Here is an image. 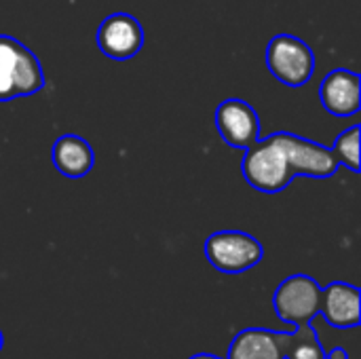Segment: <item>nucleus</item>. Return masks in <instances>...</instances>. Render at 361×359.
Returning <instances> with one entry per match:
<instances>
[{
	"mask_svg": "<svg viewBox=\"0 0 361 359\" xmlns=\"http://www.w3.org/2000/svg\"><path fill=\"white\" fill-rule=\"evenodd\" d=\"M44 87L38 57L13 36L0 34V102L27 97Z\"/></svg>",
	"mask_w": 361,
	"mask_h": 359,
	"instance_id": "obj_1",
	"label": "nucleus"
},
{
	"mask_svg": "<svg viewBox=\"0 0 361 359\" xmlns=\"http://www.w3.org/2000/svg\"><path fill=\"white\" fill-rule=\"evenodd\" d=\"M241 171L247 184L260 193H281L294 180L275 133L245 148Z\"/></svg>",
	"mask_w": 361,
	"mask_h": 359,
	"instance_id": "obj_2",
	"label": "nucleus"
},
{
	"mask_svg": "<svg viewBox=\"0 0 361 359\" xmlns=\"http://www.w3.org/2000/svg\"><path fill=\"white\" fill-rule=\"evenodd\" d=\"M203 252L209 264L226 275L245 273L264 258L262 243L243 231H220L209 235L205 239Z\"/></svg>",
	"mask_w": 361,
	"mask_h": 359,
	"instance_id": "obj_3",
	"label": "nucleus"
},
{
	"mask_svg": "<svg viewBox=\"0 0 361 359\" xmlns=\"http://www.w3.org/2000/svg\"><path fill=\"white\" fill-rule=\"evenodd\" d=\"M271 74L288 87H302L315 72V53L298 36L277 34L267 47Z\"/></svg>",
	"mask_w": 361,
	"mask_h": 359,
	"instance_id": "obj_4",
	"label": "nucleus"
},
{
	"mask_svg": "<svg viewBox=\"0 0 361 359\" xmlns=\"http://www.w3.org/2000/svg\"><path fill=\"white\" fill-rule=\"evenodd\" d=\"M322 288L309 275H292L279 284L273 294V309L277 317L290 326L313 324L319 315Z\"/></svg>",
	"mask_w": 361,
	"mask_h": 359,
	"instance_id": "obj_5",
	"label": "nucleus"
},
{
	"mask_svg": "<svg viewBox=\"0 0 361 359\" xmlns=\"http://www.w3.org/2000/svg\"><path fill=\"white\" fill-rule=\"evenodd\" d=\"M277 142L281 144L292 176H307V178H330L338 169V159L332 148H326L317 142L305 140L294 133L279 131L275 133Z\"/></svg>",
	"mask_w": 361,
	"mask_h": 359,
	"instance_id": "obj_6",
	"label": "nucleus"
},
{
	"mask_svg": "<svg viewBox=\"0 0 361 359\" xmlns=\"http://www.w3.org/2000/svg\"><path fill=\"white\" fill-rule=\"evenodd\" d=\"M97 47L110 59H131L144 47V28L129 13H114L106 17L97 30Z\"/></svg>",
	"mask_w": 361,
	"mask_h": 359,
	"instance_id": "obj_7",
	"label": "nucleus"
},
{
	"mask_svg": "<svg viewBox=\"0 0 361 359\" xmlns=\"http://www.w3.org/2000/svg\"><path fill=\"white\" fill-rule=\"evenodd\" d=\"M216 127L220 138L233 148H250L260 140V118L243 99H224L216 110Z\"/></svg>",
	"mask_w": 361,
	"mask_h": 359,
	"instance_id": "obj_8",
	"label": "nucleus"
},
{
	"mask_svg": "<svg viewBox=\"0 0 361 359\" xmlns=\"http://www.w3.org/2000/svg\"><path fill=\"white\" fill-rule=\"evenodd\" d=\"M360 300V288L345 284V281H334L322 290L319 315L326 320L328 326H332L336 330L357 328L361 320Z\"/></svg>",
	"mask_w": 361,
	"mask_h": 359,
	"instance_id": "obj_9",
	"label": "nucleus"
},
{
	"mask_svg": "<svg viewBox=\"0 0 361 359\" xmlns=\"http://www.w3.org/2000/svg\"><path fill=\"white\" fill-rule=\"evenodd\" d=\"M322 106L334 116H353L360 110L361 78L357 72L336 68L324 80L319 89Z\"/></svg>",
	"mask_w": 361,
	"mask_h": 359,
	"instance_id": "obj_10",
	"label": "nucleus"
},
{
	"mask_svg": "<svg viewBox=\"0 0 361 359\" xmlns=\"http://www.w3.org/2000/svg\"><path fill=\"white\" fill-rule=\"evenodd\" d=\"M288 347L290 332L245 328L233 339L226 359H286Z\"/></svg>",
	"mask_w": 361,
	"mask_h": 359,
	"instance_id": "obj_11",
	"label": "nucleus"
},
{
	"mask_svg": "<svg viewBox=\"0 0 361 359\" xmlns=\"http://www.w3.org/2000/svg\"><path fill=\"white\" fill-rule=\"evenodd\" d=\"M51 159L57 171L66 178H85L95 165V152L91 144L74 133L55 140L51 148Z\"/></svg>",
	"mask_w": 361,
	"mask_h": 359,
	"instance_id": "obj_12",
	"label": "nucleus"
},
{
	"mask_svg": "<svg viewBox=\"0 0 361 359\" xmlns=\"http://www.w3.org/2000/svg\"><path fill=\"white\" fill-rule=\"evenodd\" d=\"M286 359H326V349L322 347L313 324L296 326V330L290 332V347Z\"/></svg>",
	"mask_w": 361,
	"mask_h": 359,
	"instance_id": "obj_13",
	"label": "nucleus"
},
{
	"mask_svg": "<svg viewBox=\"0 0 361 359\" xmlns=\"http://www.w3.org/2000/svg\"><path fill=\"white\" fill-rule=\"evenodd\" d=\"M360 125H353L336 138V144L332 148L338 163L349 167L353 174H360Z\"/></svg>",
	"mask_w": 361,
	"mask_h": 359,
	"instance_id": "obj_14",
	"label": "nucleus"
},
{
	"mask_svg": "<svg viewBox=\"0 0 361 359\" xmlns=\"http://www.w3.org/2000/svg\"><path fill=\"white\" fill-rule=\"evenodd\" d=\"M326 359H349V353L343 347H334L330 353H326Z\"/></svg>",
	"mask_w": 361,
	"mask_h": 359,
	"instance_id": "obj_15",
	"label": "nucleus"
},
{
	"mask_svg": "<svg viewBox=\"0 0 361 359\" xmlns=\"http://www.w3.org/2000/svg\"><path fill=\"white\" fill-rule=\"evenodd\" d=\"M188 359H224V358H218V355H214V353H195L192 358Z\"/></svg>",
	"mask_w": 361,
	"mask_h": 359,
	"instance_id": "obj_16",
	"label": "nucleus"
},
{
	"mask_svg": "<svg viewBox=\"0 0 361 359\" xmlns=\"http://www.w3.org/2000/svg\"><path fill=\"white\" fill-rule=\"evenodd\" d=\"M2 347H4V336H2V332H0V351H2Z\"/></svg>",
	"mask_w": 361,
	"mask_h": 359,
	"instance_id": "obj_17",
	"label": "nucleus"
}]
</instances>
